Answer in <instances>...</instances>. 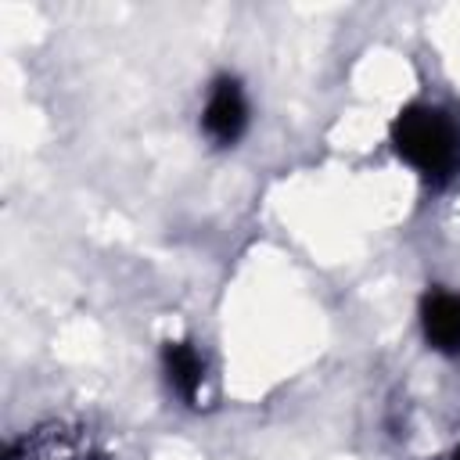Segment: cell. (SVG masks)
Wrapping results in <instances>:
<instances>
[{
	"instance_id": "6da1fadb",
	"label": "cell",
	"mask_w": 460,
	"mask_h": 460,
	"mask_svg": "<svg viewBox=\"0 0 460 460\" xmlns=\"http://www.w3.org/2000/svg\"><path fill=\"white\" fill-rule=\"evenodd\" d=\"M395 155L431 187H449L460 180V119L442 104H406L392 119Z\"/></svg>"
},
{
	"instance_id": "7a4b0ae2",
	"label": "cell",
	"mask_w": 460,
	"mask_h": 460,
	"mask_svg": "<svg viewBox=\"0 0 460 460\" xmlns=\"http://www.w3.org/2000/svg\"><path fill=\"white\" fill-rule=\"evenodd\" d=\"M7 460H111L83 428L47 424L11 442Z\"/></svg>"
},
{
	"instance_id": "3957f363",
	"label": "cell",
	"mask_w": 460,
	"mask_h": 460,
	"mask_svg": "<svg viewBox=\"0 0 460 460\" xmlns=\"http://www.w3.org/2000/svg\"><path fill=\"white\" fill-rule=\"evenodd\" d=\"M201 129L216 147H234L248 129V97L241 79L219 75L208 86L205 108H201Z\"/></svg>"
},
{
	"instance_id": "277c9868",
	"label": "cell",
	"mask_w": 460,
	"mask_h": 460,
	"mask_svg": "<svg viewBox=\"0 0 460 460\" xmlns=\"http://www.w3.org/2000/svg\"><path fill=\"white\" fill-rule=\"evenodd\" d=\"M162 374L169 392L183 402V406H198L201 388H205V359L194 349V341L187 338H169L162 345Z\"/></svg>"
},
{
	"instance_id": "5b68a950",
	"label": "cell",
	"mask_w": 460,
	"mask_h": 460,
	"mask_svg": "<svg viewBox=\"0 0 460 460\" xmlns=\"http://www.w3.org/2000/svg\"><path fill=\"white\" fill-rule=\"evenodd\" d=\"M420 331L435 352L460 356V295L428 291L420 298Z\"/></svg>"
},
{
	"instance_id": "8992f818",
	"label": "cell",
	"mask_w": 460,
	"mask_h": 460,
	"mask_svg": "<svg viewBox=\"0 0 460 460\" xmlns=\"http://www.w3.org/2000/svg\"><path fill=\"white\" fill-rule=\"evenodd\" d=\"M449 460H460V446H456V449H453V456H449Z\"/></svg>"
}]
</instances>
